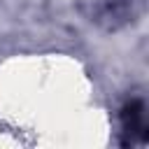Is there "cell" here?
<instances>
[{"instance_id": "1", "label": "cell", "mask_w": 149, "mask_h": 149, "mask_svg": "<svg viewBox=\"0 0 149 149\" xmlns=\"http://www.w3.org/2000/svg\"><path fill=\"white\" fill-rule=\"evenodd\" d=\"M121 128H123L126 142L147 140V107L142 98H130L121 107Z\"/></svg>"}]
</instances>
